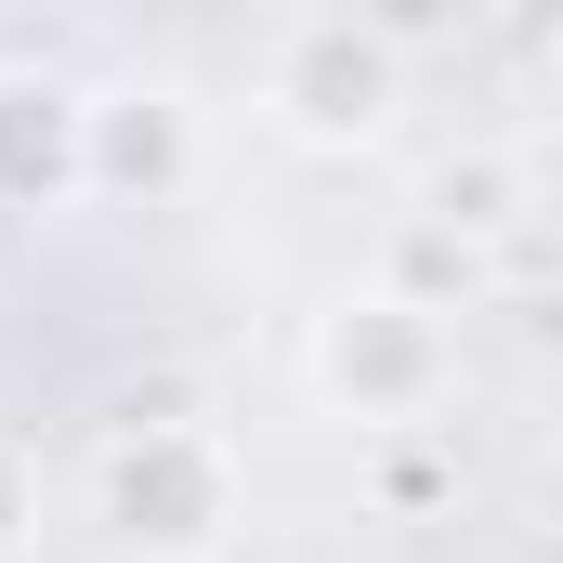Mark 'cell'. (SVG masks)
<instances>
[{"label":"cell","instance_id":"6da1fadb","mask_svg":"<svg viewBox=\"0 0 563 563\" xmlns=\"http://www.w3.org/2000/svg\"><path fill=\"white\" fill-rule=\"evenodd\" d=\"M92 525L132 563H210L236 538V445L210 420H119L92 445Z\"/></svg>","mask_w":563,"mask_h":563},{"label":"cell","instance_id":"7a4b0ae2","mask_svg":"<svg viewBox=\"0 0 563 563\" xmlns=\"http://www.w3.org/2000/svg\"><path fill=\"white\" fill-rule=\"evenodd\" d=\"M314 394L341 407V420L367 432H420L445 407V380H459V341H445V301L420 288H354L341 314H314Z\"/></svg>","mask_w":563,"mask_h":563},{"label":"cell","instance_id":"3957f363","mask_svg":"<svg viewBox=\"0 0 563 563\" xmlns=\"http://www.w3.org/2000/svg\"><path fill=\"white\" fill-rule=\"evenodd\" d=\"M263 106H276L288 144L354 157V144H380L407 119V53H394V26H367V13H301L276 53H263Z\"/></svg>","mask_w":563,"mask_h":563},{"label":"cell","instance_id":"277c9868","mask_svg":"<svg viewBox=\"0 0 563 563\" xmlns=\"http://www.w3.org/2000/svg\"><path fill=\"white\" fill-rule=\"evenodd\" d=\"M92 197V92L53 66H0V210H66Z\"/></svg>","mask_w":563,"mask_h":563},{"label":"cell","instance_id":"5b68a950","mask_svg":"<svg viewBox=\"0 0 563 563\" xmlns=\"http://www.w3.org/2000/svg\"><path fill=\"white\" fill-rule=\"evenodd\" d=\"M197 184V106L184 92H92V197H184Z\"/></svg>","mask_w":563,"mask_h":563},{"label":"cell","instance_id":"8992f818","mask_svg":"<svg viewBox=\"0 0 563 563\" xmlns=\"http://www.w3.org/2000/svg\"><path fill=\"white\" fill-rule=\"evenodd\" d=\"M511 197H525L511 157H445V170H432V223H445V236H498Z\"/></svg>","mask_w":563,"mask_h":563},{"label":"cell","instance_id":"52a82bcc","mask_svg":"<svg viewBox=\"0 0 563 563\" xmlns=\"http://www.w3.org/2000/svg\"><path fill=\"white\" fill-rule=\"evenodd\" d=\"M26 538H40V459H26V445L0 432V563L26 551Z\"/></svg>","mask_w":563,"mask_h":563},{"label":"cell","instance_id":"ba28073f","mask_svg":"<svg viewBox=\"0 0 563 563\" xmlns=\"http://www.w3.org/2000/svg\"><path fill=\"white\" fill-rule=\"evenodd\" d=\"M511 13H525V26H563V0H511Z\"/></svg>","mask_w":563,"mask_h":563},{"label":"cell","instance_id":"9c48e42d","mask_svg":"<svg viewBox=\"0 0 563 563\" xmlns=\"http://www.w3.org/2000/svg\"><path fill=\"white\" fill-rule=\"evenodd\" d=\"M525 563H563V525H551V538H538V551H525Z\"/></svg>","mask_w":563,"mask_h":563}]
</instances>
